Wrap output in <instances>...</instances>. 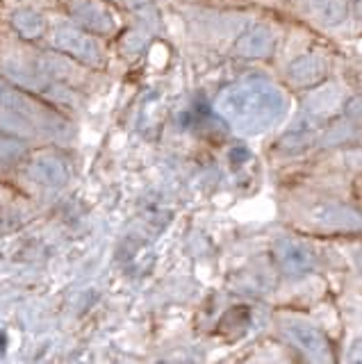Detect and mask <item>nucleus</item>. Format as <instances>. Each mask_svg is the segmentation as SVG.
<instances>
[{
  "instance_id": "f03ea898",
  "label": "nucleus",
  "mask_w": 362,
  "mask_h": 364,
  "mask_svg": "<svg viewBox=\"0 0 362 364\" xmlns=\"http://www.w3.org/2000/svg\"><path fill=\"white\" fill-rule=\"evenodd\" d=\"M53 41L62 53L75 57L78 62L100 64V60H103V50H100L98 41L92 34H87L78 23L75 26L73 23H60V26H55Z\"/></svg>"
},
{
  "instance_id": "1a4fd4ad",
  "label": "nucleus",
  "mask_w": 362,
  "mask_h": 364,
  "mask_svg": "<svg viewBox=\"0 0 362 364\" xmlns=\"http://www.w3.org/2000/svg\"><path fill=\"white\" fill-rule=\"evenodd\" d=\"M310 14L326 28L342 26L348 16V7L344 0H308Z\"/></svg>"
},
{
  "instance_id": "20e7f679",
  "label": "nucleus",
  "mask_w": 362,
  "mask_h": 364,
  "mask_svg": "<svg viewBox=\"0 0 362 364\" xmlns=\"http://www.w3.org/2000/svg\"><path fill=\"white\" fill-rule=\"evenodd\" d=\"M282 326L305 355H310L312 360H328V341L319 328H314L308 321H301V318H287Z\"/></svg>"
},
{
  "instance_id": "9d476101",
  "label": "nucleus",
  "mask_w": 362,
  "mask_h": 364,
  "mask_svg": "<svg viewBox=\"0 0 362 364\" xmlns=\"http://www.w3.org/2000/svg\"><path fill=\"white\" fill-rule=\"evenodd\" d=\"M3 66H5V73L23 87H35L41 77V68H35L26 57H18V55H12V57H7V60H3Z\"/></svg>"
},
{
  "instance_id": "6e6552de",
  "label": "nucleus",
  "mask_w": 362,
  "mask_h": 364,
  "mask_svg": "<svg viewBox=\"0 0 362 364\" xmlns=\"http://www.w3.org/2000/svg\"><path fill=\"white\" fill-rule=\"evenodd\" d=\"M326 73V64L319 55H301L299 60H294L287 68V75L294 85L308 87L319 82Z\"/></svg>"
},
{
  "instance_id": "ddd939ff",
  "label": "nucleus",
  "mask_w": 362,
  "mask_h": 364,
  "mask_svg": "<svg viewBox=\"0 0 362 364\" xmlns=\"http://www.w3.org/2000/svg\"><path fill=\"white\" fill-rule=\"evenodd\" d=\"M348 362H358V364H362V339H358L353 346L348 348V358H346Z\"/></svg>"
},
{
  "instance_id": "f257e3e1",
  "label": "nucleus",
  "mask_w": 362,
  "mask_h": 364,
  "mask_svg": "<svg viewBox=\"0 0 362 364\" xmlns=\"http://www.w3.org/2000/svg\"><path fill=\"white\" fill-rule=\"evenodd\" d=\"M217 109L235 130L257 134L282 121L287 112V98L278 87L265 80H246L223 91Z\"/></svg>"
},
{
  "instance_id": "423d86ee",
  "label": "nucleus",
  "mask_w": 362,
  "mask_h": 364,
  "mask_svg": "<svg viewBox=\"0 0 362 364\" xmlns=\"http://www.w3.org/2000/svg\"><path fill=\"white\" fill-rule=\"evenodd\" d=\"M32 178L43 187H64L69 182V166L58 155H39L30 166Z\"/></svg>"
},
{
  "instance_id": "2eb2a0df",
  "label": "nucleus",
  "mask_w": 362,
  "mask_h": 364,
  "mask_svg": "<svg viewBox=\"0 0 362 364\" xmlns=\"http://www.w3.org/2000/svg\"><path fill=\"white\" fill-rule=\"evenodd\" d=\"M5 348V335H0V350Z\"/></svg>"
},
{
  "instance_id": "39448f33",
  "label": "nucleus",
  "mask_w": 362,
  "mask_h": 364,
  "mask_svg": "<svg viewBox=\"0 0 362 364\" xmlns=\"http://www.w3.org/2000/svg\"><path fill=\"white\" fill-rule=\"evenodd\" d=\"M71 16L80 28H87L92 32H112L117 26V16L98 3V0H73L71 3Z\"/></svg>"
},
{
  "instance_id": "7ed1b4c3",
  "label": "nucleus",
  "mask_w": 362,
  "mask_h": 364,
  "mask_svg": "<svg viewBox=\"0 0 362 364\" xmlns=\"http://www.w3.org/2000/svg\"><path fill=\"white\" fill-rule=\"evenodd\" d=\"M276 255L282 271L294 278H301L305 273H310L316 264L312 248L303 242H297V239H280L276 246Z\"/></svg>"
},
{
  "instance_id": "0eeeda50",
  "label": "nucleus",
  "mask_w": 362,
  "mask_h": 364,
  "mask_svg": "<svg viewBox=\"0 0 362 364\" xmlns=\"http://www.w3.org/2000/svg\"><path fill=\"white\" fill-rule=\"evenodd\" d=\"M274 48V34H271L269 28L265 26H253L248 28L240 41H237L235 50L240 53L246 60H257V57H265Z\"/></svg>"
},
{
  "instance_id": "f8f14e48",
  "label": "nucleus",
  "mask_w": 362,
  "mask_h": 364,
  "mask_svg": "<svg viewBox=\"0 0 362 364\" xmlns=\"http://www.w3.org/2000/svg\"><path fill=\"white\" fill-rule=\"evenodd\" d=\"M12 23H14L16 32L23 39H37L39 34L43 32V16L39 14L37 9H30V7L14 11Z\"/></svg>"
},
{
  "instance_id": "4468645a",
  "label": "nucleus",
  "mask_w": 362,
  "mask_h": 364,
  "mask_svg": "<svg viewBox=\"0 0 362 364\" xmlns=\"http://www.w3.org/2000/svg\"><path fill=\"white\" fill-rule=\"evenodd\" d=\"M356 264H358V269L362 271V248L356 253Z\"/></svg>"
},
{
  "instance_id": "9b49d317",
  "label": "nucleus",
  "mask_w": 362,
  "mask_h": 364,
  "mask_svg": "<svg viewBox=\"0 0 362 364\" xmlns=\"http://www.w3.org/2000/svg\"><path fill=\"white\" fill-rule=\"evenodd\" d=\"M316 223L324 225H335V228H360V216L353 214L346 208H339V205H324V208H316L314 214Z\"/></svg>"
}]
</instances>
